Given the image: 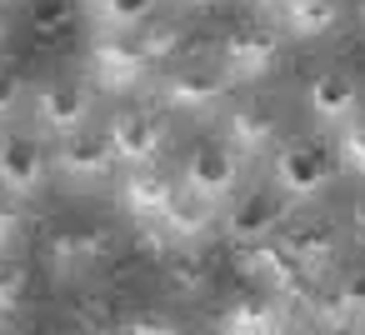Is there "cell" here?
<instances>
[{"mask_svg":"<svg viewBox=\"0 0 365 335\" xmlns=\"http://www.w3.org/2000/svg\"><path fill=\"white\" fill-rule=\"evenodd\" d=\"M335 180V155L320 145V140H285L270 160V185L290 200V205H305V200H320Z\"/></svg>","mask_w":365,"mask_h":335,"instance_id":"cell-1","label":"cell"},{"mask_svg":"<svg viewBox=\"0 0 365 335\" xmlns=\"http://www.w3.org/2000/svg\"><path fill=\"white\" fill-rule=\"evenodd\" d=\"M275 140H280V125H275V115L265 105H255V100L230 105V115H225V145L235 155H250L255 160V155L275 150Z\"/></svg>","mask_w":365,"mask_h":335,"instance_id":"cell-14","label":"cell"},{"mask_svg":"<svg viewBox=\"0 0 365 335\" xmlns=\"http://www.w3.org/2000/svg\"><path fill=\"white\" fill-rule=\"evenodd\" d=\"M145 81V56L135 46H125L120 36H101L91 46V86L106 96H130Z\"/></svg>","mask_w":365,"mask_h":335,"instance_id":"cell-10","label":"cell"},{"mask_svg":"<svg viewBox=\"0 0 365 335\" xmlns=\"http://www.w3.org/2000/svg\"><path fill=\"white\" fill-rule=\"evenodd\" d=\"M290 255H295V265H305V270H325L335 255H340V230L330 225V220H300V225H290L285 230V240H280Z\"/></svg>","mask_w":365,"mask_h":335,"instance_id":"cell-16","label":"cell"},{"mask_svg":"<svg viewBox=\"0 0 365 335\" xmlns=\"http://www.w3.org/2000/svg\"><path fill=\"white\" fill-rule=\"evenodd\" d=\"M106 140H110L120 165H155V155L165 150V120L155 110H145V105H130V110L110 115Z\"/></svg>","mask_w":365,"mask_h":335,"instance_id":"cell-7","label":"cell"},{"mask_svg":"<svg viewBox=\"0 0 365 335\" xmlns=\"http://www.w3.org/2000/svg\"><path fill=\"white\" fill-rule=\"evenodd\" d=\"M135 250H140L145 260H165V255L175 250V235L165 230V220H140V225H135Z\"/></svg>","mask_w":365,"mask_h":335,"instance_id":"cell-24","label":"cell"},{"mask_svg":"<svg viewBox=\"0 0 365 335\" xmlns=\"http://www.w3.org/2000/svg\"><path fill=\"white\" fill-rule=\"evenodd\" d=\"M335 160L355 175H365V115L355 110L345 125H335Z\"/></svg>","mask_w":365,"mask_h":335,"instance_id":"cell-23","label":"cell"},{"mask_svg":"<svg viewBox=\"0 0 365 335\" xmlns=\"http://www.w3.org/2000/svg\"><path fill=\"white\" fill-rule=\"evenodd\" d=\"M66 320H71V325H91V330H106V325H110V310H106V305H71Z\"/></svg>","mask_w":365,"mask_h":335,"instance_id":"cell-29","label":"cell"},{"mask_svg":"<svg viewBox=\"0 0 365 335\" xmlns=\"http://www.w3.org/2000/svg\"><path fill=\"white\" fill-rule=\"evenodd\" d=\"M51 170L61 180H76V185H101L110 170H115V150L106 135H91V130H71L61 135L56 155H51Z\"/></svg>","mask_w":365,"mask_h":335,"instance_id":"cell-9","label":"cell"},{"mask_svg":"<svg viewBox=\"0 0 365 335\" xmlns=\"http://www.w3.org/2000/svg\"><path fill=\"white\" fill-rule=\"evenodd\" d=\"M106 255H110V230H106V225L81 220V225H66V230L51 235V265H56V275L91 270V265H101Z\"/></svg>","mask_w":365,"mask_h":335,"instance_id":"cell-11","label":"cell"},{"mask_svg":"<svg viewBox=\"0 0 365 335\" xmlns=\"http://www.w3.org/2000/svg\"><path fill=\"white\" fill-rule=\"evenodd\" d=\"M285 325V315H280V305H275V295L260 285L255 295H235L220 315H215V330H225V335H270V330H280Z\"/></svg>","mask_w":365,"mask_h":335,"instance_id":"cell-15","label":"cell"},{"mask_svg":"<svg viewBox=\"0 0 365 335\" xmlns=\"http://www.w3.org/2000/svg\"><path fill=\"white\" fill-rule=\"evenodd\" d=\"M255 6H280V0H255Z\"/></svg>","mask_w":365,"mask_h":335,"instance_id":"cell-34","label":"cell"},{"mask_svg":"<svg viewBox=\"0 0 365 335\" xmlns=\"http://www.w3.org/2000/svg\"><path fill=\"white\" fill-rule=\"evenodd\" d=\"M355 16H360V26H365V0H360V6H355Z\"/></svg>","mask_w":365,"mask_h":335,"instance_id":"cell-32","label":"cell"},{"mask_svg":"<svg viewBox=\"0 0 365 335\" xmlns=\"http://www.w3.org/2000/svg\"><path fill=\"white\" fill-rule=\"evenodd\" d=\"M0 41H6V16H0Z\"/></svg>","mask_w":365,"mask_h":335,"instance_id":"cell-33","label":"cell"},{"mask_svg":"<svg viewBox=\"0 0 365 335\" xmlns=\"http://www.w3.org/2000/svg\"><path fill=\"white\" fill-rule=\"evenodd\" d=\"M225 91H230L225 66H215V61H190V66H180V71H170V76L160 81V105L185 110V115H200V110H215V105L225 100Z\"/></svg>","mask_w":365,"mask_h":335,"instance_id":"cell-5","label":"cell"},{"mask_svg":"<svg viewBox=\"0 0 365 335\" xmlns=\"http://www.w3.org/2000/svg\"><path fill=\"white\" fill-rule=\"evenodd\" d=\"M120 330H130V335H175V330H180V320H175V315H165V310H135V315H125V320H120Z\"/></svg>","mask_w":365,"mask_h":335,"instance_id":"cell-26","label":"cell"},{"mask_svg":"<svg viewBox=\"0 0 365 335\" xmlns=\"http://www.w3.org/2000/svg\"><path fill=\"white\" fill-rule=\"evenodd\" d=\"M345 6L340 0H280V21L295 41H325L340 26Z\"/></svg>","mask_w":365,"mask_h":335,"instance_id":"cell-19","label":"cell"},{"mask_svg":"<svg viewBox=\"0 0 365 335\" xmlns=\"http://www.w3.org/2000/svg\"><path fill=\"white\" fill-rule=\"evenodd\" d=\"M21 96H26V86H21L16 66H6V61H0V125H6V120L21 110Z\"/></svg>","mask_w":365,"mask_h":335,"instance_id":"cell-28","label":"cell"},{"mask_svg":"<svg viewBox=\"0 0 365 335\" xmlns=\"http://www.w3.org/2000/svg\"><path fill=\"white\" fill-rule=\"evenodd\" d=\"M175 195H180L175 180L165 170H155V165H125V175H120V205L135 220H160Z\"/></svg>","mask_w":365,"mask_h":335,"instance_id":"cell-12","label":"cell"},{"mask_svg":"<svg viewBox=\"0 0 365 335\" xmlns=\"http://www.w3.org/2000/svg\"><path fill=\"white\" fill-rule=\"evenodd\" d=\"M180 175H185V190H195V195L225 205V200L240 190V155H235L225 140H200V145H190Z\"/></svg>","mask_w":365,"mask_h":335,"instance_id":"cell-6","label":"cell"},{"mask_svg":"<svg viewBox=\"0 0 365 335\" xmlns=\"http://www.w3.org/2000/svg\"><path fill=\"white\" fill-rule=\"evenodd\" d=\"M31 26H36V36H61L66 26H71V6L66 0H36V16H31Z\"/></svg>","mask_w":365,"mask_h":335,"instance_id":"cell-27","label":"cell"},{"mask_svg":"<svg viewBox=\"0 0 365 335\" xmlns=\"http://www.w3.org/2000/svg\"><path fill=\"white\" fill-rule=\"evenodd\" d=\"M51 180V155L36 135H0V195L6 200H36Z\"/></svg>","mask_w":365,"mask_h":335,"instance_id":"cell-4","label":"cell"},{"mask_svg":"<svg viewBox=\"0 0 365 335\" xmlns=\"http://www.w3.org/2000/svg\"><path fill=\"white\" fill-rule=\"evenodd\" d=\"M220 66H225L230 81L255 86V81H265L280 66V36L270 26H260V21H240L220 41Z\"/></svg>","mask_w":365,"mask_h":335,"instance_id":"cell-2","label":"cell"},{"mask_svg":"<svg viewBox=\"0 0 365 335\" xmlns=\"http://www.w3.org/2000/svg\"><path fill=\"white\" fill-rule=\"evenodd\" d=\"M185 21L180 16H150L145 26H140V36H135V51L145 56V66H155V61H175L180 51H185Z\"/></svg>","mask_w":365,"mask_h":335,"instance_id":"cell-20","label":"cell"},{"mask_svg":"<svg viewBox=\"0 0 365 335\" xmlns=\"http://www.w3.org/2000/svg\"><path fill=\"white\" fill-rule=\"evenodd\" d=\"M91 110H96V86L81 81V76H56V81H46L36 91V120L51 135L86 130L91 125Z\"/></svg>","mask_w":365,"mask_h":335,"instance_id":"cell-3","label":"cell"},{"mask_svg":"<svg viewBox=\"0 0 365 335\" xmlns=\"http://www.w3.org/2000/svg\"><path fill=\"white\" fill-rule=\"evenodd\" d=\"M285 215H290V200L275 185H255V190L235 195V205L225 215V235H230V245H250V240L275 235L285 225Z\"/></svg>","mask_w":365,"mask_h":335,"instance_id":"cell-8","label":"cell"},{"mask_svg":"<svg viewBox=\"0 0 365 335\" xmlns=\"http://www.w3.org/2000/svg\"><path fill=\"white\" fill-rule=\"evenodd\" d=\"M160 280H165V295H175V300H200V295L210 290L215 270H210L205 255H195V250L185 245V250H170V255L160 260Z\"/></svg>","mask_w":365,"mask_h":335,"instance_id":"cell-18","label":"cell"},{"mask_svg":"<svg viewBox=\"0 0 365 335\" xmlns=\"http://www.w3.org/2000/svg\"><path fill=\"white\" fill-rule=\"evenodd\" d=\"M215 210H220L215 200H205V195H195V190H180L160 220H165V230L175 235V245H195V240H205V235L215 230V220H220Z\"/></svg>","mask_w":365,"mask_h":335,"instance_id":"cell-17","label":"cell"},{"mask_svg":"<svg viewBox=\"0 0 365 335\" xmlns=\"http://www.w3.org/2000/svg\"><path fill=\"white\" fill-rule=\"evenodd\" d=\"M305 105L320 125H345L360 110V86L345 71H315L305 86Z\"/></svg>","mask_w":365,"mask_h":335,"instance_id":"cell-13","label":"cell"},{"mask_svg":"<svg viewBox=\"0 0 365 335\" xmlns=\"http://www.w3.org/2000/svg\"><path fill=\"white\" fill-rule=\"evenodd\" d=\"M160 0H91V16L101 31H140L155 16Z\"/></svg>","mask_w":365,"mask_h":335,"instance_id":"cell-21","label":"cell"},{"mask_svg":"<svg viewBox=\"0 0 365 335\" xmlns=\"http://www.w3.org/2000/svg\"><path fill=\"white\" fill-rule=\"evenodd\" d=\"M350 235H355V240L365 245V195H360V200L350 205Z\"/></svg>","mask_w":365,"mask_h":335,"instance_id":"cell-31","label":"cell"},{"mask_svg":"<svg viewBox=\"0 0 365 335\" xmlns=\"http://www.w3.org/2000/svg\"><path fill=\"white\" fill-rule=\"evenodd\" d=\"M335 295L345 300V310L355 315V325H365V265H350V270L335 280Z\"/></svg>","mask_w":365,"mask_h":335,"instance_id":"cell-25","label":"cell"},{"mask_svg":"<svg viewBox=\"0 0 365 335\" xmlns=\"http://www.w3.org/2000/svg\"><path fill=\"white\" fill-rule=\"evenodd\" d=\"M16 235H21V215H16L6 200H0V250H11V245H16Z\"/></svg>","mask_w":365,"mask_h":335,"instance_id":"cell-30","label":"cell"},{"mask_svg":"<svg viewBox=\"0 0 365 335\" xmlns=\"http://www.w3.org/2000/svg\"><path fill=\"white\" fill-rule=\"evenodd\" d=\"M26 295H31V265H26V260H16V255H6V250H0V325L21 315Z\"/></svg>","mask_w":365,"mask_h":335,"instance_id":"cell-22","label":"cell"}]
</instances>
